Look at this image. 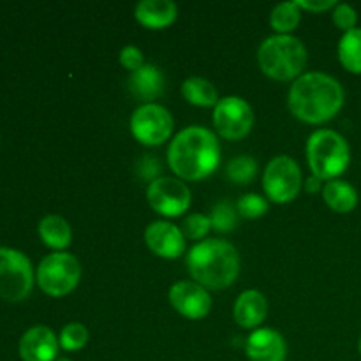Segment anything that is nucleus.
Listing matches in <instances>:
<instances>
[{
    "label": "nucleus",
    "instance_id": "f257e3e1",
    "mask_svg": "<svg viewBox=\"0 0 361 361\" xmlns=\"http://www.w3.org/2000/svg\"><path fill=\"white\" fill-rule=\"evenodd\" d=\"M168 164L176 178L183 182L208 178L221 164V145L217 136L207 127H185L169 143Z\"/></svg>",
    "mask_w": 361,
    "mask_h": 361
},
{
    "label": "nucleus",
    "instance_id": "f03ea898",
    "mask_svg": "<svg viewBox=\"0 0 361 361\" xmlns=\"http://www.w3.org/2000/svg\"><path fill=\"white\" fill-rule=\"evenodd\" d=\"M345 92L334 76L326 73H303L293 81L288 94L289 111L300 122L319 123L330 122L344 108Z\"/></svg>",
    "mask_w": 361,
    "mask_h": 361
},
{
    "label": "nucleus",
    "instance_id": "7ed1b4c3",
    "mask_svg": "<svg viewBox=\"0 0 361 361\" xmlns=\"http://www.w3.org/2000/svg\"><path fill=\"white\" fill-rule=\"evenodd\" d=\"M187 270L194 282L212 291L229 288L240 275V254L226 240L212 238L196 243L187 252Z\"/></svg>",
    "mask_w": 361,
    "mask_h": 361
},
{
    "label": "nucleus",
    "instance_id": "20e7f679",
    "mask_svg": "<svg viewBox=\"0 0 361 361\" xmlns=\"http://www.w3.org/2000/svg\"><path fill=\"white\" fill-rule=\"evenodd\" d=\"M309 60L305 44L295 35H270L257 49V63L264 76L275 81H295Z\"/></svg>",
    "mask_w": 361,
    "mask_h": 361
},
{
    "label": "nucleus",
    "instance_id": "39448f33",
    "mask_svg": "<svg viewBox=\"0 0 361 361\" xmlns=\"http://www.w3.org/2000/svg\"><path fill=\"white\" fill-rule=\"evenodd\" d=\"M305 154L312 175L323 182L337 180L351 164L348 141L342 134L331 129H319L310 134Z\"/></svg>",
    "mask_w": 361,
    "mask_h": 361
},
{
    "label": "nucleus",
    "instance_id": "423d86ee",
    "mask_svg": "<svg viewBox=\"0 0 361 361\" xmlns=\"http://www.w3.org/2000/svg\"><path fill=\"white\" fill-rule=\"evenodd\" d=\"M35 281L42 293L53 298H63L78 288L81 281V264L69 252L48 254L39 263Z\"/></svg>",
    "mask_w": 361,
    "mask_h": 361
},
{
    "label": "nucleus",
    "instance_id": "0eeeda50",
    "mask_svg": "<svg viewBox=\"0 0 361 361\" xmlns=\"http://www.w3.org/2000/svg\"><path fill=\"white\" fill-rule=\"evenodd\" d=\"M34 288V268L21 250L0 247V298L23 302Z\"/></svg>",
    "mask_w": 361,
    "mask_h": 361
},
{
    "label": "nucleus",
    "instance_id": "6e6552de",
    "mask_svg": "<svg viewBox=\"0 0 361 361\" xmlns=\"http://www.w3.org/2000/svg\"><path fill=\"white\" fill-rule=\"evenodd\" d=\"M303 178L298 162L289 155H277L263 173V190L268 201L277 204L291 203L302 190Z\"/></svg>",
    "mask_w": 361,
    "mask_h": 361
},
{
    "label": "nucleus",
    "instance_id": "1a4fd4ad",
    "mask_svg": "<svg viewBox=\"0 0 361 361\" xmlns=\"http://www.w3.org/2000/svg\"><path fill=\"white\" fill-rule=\"evenodd\" d=\"M175 120L168 108L157 102L141 104L130 116V133L145 147H161L171 137Z\"/></svg>",
    "mask_w": 361,
    "mask_h": 361
},
{
    "label": "nucleus",
    "instance_id": "9d476101",
    "mask_svg": "<svg viewBox=\"0 0 361 361\" xmlns=\"http://www.w3.org/2000/svg\"><path fill=\"white\" fill-rule=\"evenodd\" d=\"M147 200L152 210L166 219L182 217L192 203V192L176 176H159L148 183Z\"/></svg>",
    "mask_w": 361,
    "mask_h": 361
},
{
    "label": "nucleus",
    "instance_id": "9b49d317",
    "mask_svg": "<svg viewBox=\"0 0 361 361\" xmlns=\"http://www.w3.org/2000/svg\"><path fill=\"white\" fill-rule=\"evenodd\" d=\"M214 126L219 136L224 140H243L254 127L252 106L238 95H226L219 99L214 108Z\"/></svg>",
    "mask_w": 361,
    "mask_h": 361
},
{
    "label": "nucleus",
    "instance_id": "f8f14e48",
    "mask_svg": "<svg viewBox=\"0 0 361 361\" xmlns=\"http://www.w3.org/2000/svg\"><path fill=\"white\" fill-rule=\"evenodd\" d=\"M169 303L187 319H204L212 310V296L207 288L194 281H178L169 288Z\"/></svg>",
    "mask_w": 361,
    "mask_h": 361
},
{
    "label": "nucleus",
    "instance_id": "ddd939ff",
    "mask_svg": "<svg viewBox=\"0 0 361 361\" xmlns=\"http://www.w3.org/2000/svg\"><path fill=\"white\" fill-rule=\"evenodd\" d=\"M147 247L162 259H178L185 254V236L182 229L168 221H155L145 229Z\"/></svg>",
    "mask_w": 361,
    "mask_h": 361
},
{
    "label": "nucleus",
    "instance_id": "4468645a",
    "mask_svg": "<svg viewBox=\"0 0 361 361\" xmlns=\"http://www.w3.org/2000/svg\"><path fill=\"white\" fill-rule=\"evenodd\" d=\"M60 342L55 331L48 326L30 328L20 341V358L23 361H56Z\"/></svg>",
    "mask_w": 361,
    "mask_h": 361
},
{
    "label": "nucleus",
    "instance_id": "2eb2a0df",
    "mask_svg": "<svg viewBox=\"0 0 361 361\" xmlns=\"http://www.w3.org/2000/svg\"><path fill=\"white\" fill-rule=\"evenodd\" d=\"M245 355L250 361H286L288 344L274 328H257L247 337Z\"/></svg>",
    "mask_w": 361,
    "mask_h": 361
},
{
    "label": "nucleus",
    "instance_id": "dca6fc26",
    "mask_svg": "<svg viewBox=\"0 0 361 361\" xmlns=\"http://www.w3.org/2000/svg\"><path fill=\"white\" fill-rule=\"evenodd\" d=\"M268 316V300L257 289H247L236 298L233 317L236 324L245 330H257Z\"/></svg>",
    "mask_w": 361,
    "mask_h": 361
},
{
    "label": "nucleus",
    "instance_id": "f3484780",
    "mask_svg": "<svg viewBox=\"0 0 361 361\" xmlns=\"http://www.w3.org/2000/svg\"><path fill=\"white\" fill-rule=\"evenodd\" d=\"M178 7L173 0H143L134 7V18L150 30H162L175 23Z\"/></svg>",
    "mask_w": 361,
    "mask_h": 361
},
{
    "label": "nucleus",
    "instance_id": "a211bd4d",
    "mask_svg": "<svg viewBox=\"0 0 361 361\" xmlns=\"http://www.w3.org/2000/svg\"><path fill=\"white\" fill-rule=\"evenodd\" d=\"M164 74L154 63H145L141 69L130 73L129 90L136 99L143 101V104L155 102L164 92Z\"/></svg>",
    "mask_w": 361,
    "mask_h": 361
},
{
    "label": "nucleus",
    "instance_id": "6ab92c4d",
    "mask_svg": "<svg viewBox=\"0 0 361 361\" xmlns=\"http://www.w3.org/2000/svg\"><path fill=\"white\" fill-rule=\"evenodd\" d=\"M39 238L46 247L55 252H66L67 247L73 242V229L69 222L60 215H46L39 222Z\"/></svg>",
    "mask_w": 361,
    "mask_h": 361
},
{
    "label": "nucleus",
    "instance_id": "aec40b11",
    "mask_svg": "<svg viewBox=\"0 0 361 361\" xmlns=\"http://www.w3.org/2000/svg\"><path fill=\"white\" fill-rule=\"evenodd\" d=\"M323 200L337 214H351L358 207V190L345 180H331L324 183Z\"/></svg>",
    "mask_w": 361,
    "mask_h": 361
},
{
    "label": "nucleus",
    "instance_id": "412c9836",
    "mask_svg": "<svg viewBox=\"0 0 361 361\" xmlns=\"http://www.w3.org/2000/svg\"><path fill=\"white\" fill-rule=\"evenodd\" d=\"M182 95L189 104L197 108H210V106L215 108L219 102V92L215 85L201 76L187 78L182 83Z\"/></svg>",
    "mask_w": 361,
    "mask_h": 361
},
{
    "label": "nucleus",
    "instance_id": "4be33fe9",
    "mask_svg": "<svg viewBox=\"0 0 361 361\" xmlns=\"http://www.w3.org/2000/svg\"><path fill=\"white\" fill-rule=\"evenodd\" d=\"M338 60L351 74H361V28L345 32L338 41Z\"/></svg>",
    "mask_w": 361,
    "mask_h": 361
},
{
    "label": "nucleus",
    "instance_id": "5701e85b",
    "mask_svg": "<svg viewBox=\"0 0 361 361\" xmlns=\"http://www.w3.org/2000/svg\"><path fill=\"white\" fill-rule=\"evenodd\" d=\"M300 20H302V9L298 7L296 0L282 2L277 4L271 11L270 27L279 35H291V32L300 25Z\"/></svg>",
    "mask_w": 361,
    "mask_h": 361
},
{
    "label": "nucleus",
    "instance_id": "b1692460",
    "mask_svg": "<svg viewBox=\"0 0 361 361\" xmlns=\"http://www.w3.org/2000/svg\"><path fill=\"white\" fill-rule=\"evenodd\" d=\"M226 175H228L229 182L236 183V185H249L254 176L257 175V161L250 155H238L228 162Z\"/></svg>",
    "mask_w": 361,
    "mask_h": 361
},
{
    "label": "nucleus",
    "instance_id": "393cba45",
    "mask_svg": "<svg viewBox=\"0 0 361 361\" xmlns=\"http://www.w3.org/2000/svg\"><path fill=\"white\" fill-rule=\"evenodd\" d=\"M210 221L212 229L217 233H231L235 231L236 222H238V212L229 201H221L212 208Z\"/></svg>",
    "mask_w": 361,
    "mask_h": 361
},
{
    "label": "nucleus",
    "instance_id": "a878e982",
    "mask_svg": "<svg viewBox=\"0 0 361 361\" xmlns=\"http://www.w3.org/2000/svg\"><path fill=\"white\" fill-rule=\"evenodd\" d=\"M60 348L67 353H76L83 349L88 342V330L81 323H69L62 328L59 335Z\"/></svg>",
    "mask_w": 361,
    "mask_h": 361
},
{
    "label": "nucleus",
    "instance_id": "bb28decb",
    "mask_svg": "<svg viewBox=\"0 0 361 361\" xmlns=\"http://www.w3.org/2000/svg\"><path fill=\"white\" fill-rule=\"evenodd\" d=\"M236 212L243 219H259L268 212V200L261 194H243L236 203Z\"/></svg>",
    "mask_w": 361,
    "mask_h": 361
},
{
    "label": "nucleus",
    "instance_id": "cd10ccee",
    "mask_svg": "<svg viewBox=\"0 0 361 361\" xmlns=\"http://www.w3.org/2000/svg\"><path fill=\"white\" fill-rule=\"evenodd\" d=\"M182 233L185 238L189 240H201L203 242L207 238L208 233L212 231V221L210 215L204 214H190L183 219L182 222Z\"/></svg>",
    "mask_w": 361,
    "mask_h": 361
},
{
    "label": "nucleus",
    "instance_id": "c85d7f7f",
    "mask_svg": "<svg viewBox=\"0 0 361 361\" xmlns=\"http://www.w3.org/2000/svg\"><path fill=\"white\" fill-rule=\"evenodd\" d=\"M331 20H334L335 27L341 28L342 32H351L356 28L358 23V13L349 4H337L334 11H331Z\"/></svg>",
    "mask_w": 361,
    "mask_h": 361
},
{
    "label": "nucleus",
    "instance_id": "c756f323",
    "mask_svg": "<svg viewBox=\"0 0 361 361\" xmlns=\"http://www.w3.org/2000/svg\"><path fill=\"white\" fill-rule=\"evenodd\" d=\"M118 60H120V66H122L123 69L130 71V73H134V71L141 69V67L145 66L143 51H141L137 46H133V44L123 46V48L120 49Z\"/></svg>",
    "mask_w": 361,
    "mask_h": 361
},
{
    "label": "nucleus",
    "instance_id": "7c9ffc66",
    "mask_svg": "<svg viewBox=\"0 0 361 361\" xmlns=\"http://www.w3.org/2000/svg\"><path fill=\"white\" fill-rule=\"evenodd\" d=\"M298 7L302 11L309 13H324V11H334L338 2L335 0H296Z\"/></svg>",
    "mask_w": 361,
    "mask_h": 361
},
{
    "label": "nucleus",
    "instance_id": "2f4dec72",
    "mask_svg": "<svg viewBox=\"0 0 361 361\" xmlns=\"http://www.w3.org/2000/svg\"><path fill=\"white\" fill-rule=\"evenodd\" d=\"M323 180H319L317 176H310V178L305 180V190L309 194H317L323 190Z\"/></svg>",
    "mask_w": 361,
    "mask_h": 361
},
{
    "label": "nucleus",
    "instance_id": "473e14b6",
    "mask_svg": "<svg viewBox=\"0 0 361 361\" xmlns=\"http://www.w3.org/2000/svg\"><path fill=\"white\" fill-rule=\"evenodd\" d=\"M56 361H73V360H69V358H59Z\"/></svg>",
    "mask_w": 361,
    "mask_h": 361
},
{
    "label": "nucleus",
    "instance_id": "72a5a7b5",
    "mask_svg": "<svg viewBox=\"0 0 361 361\" xmlns=\"http://www.w3.org/2000/svg\"><path fill=\"white\" fill-rule=\"evenodd\" d=\"M358 351H360V355H361V337H360V342H358Z\"/></svg>",
    "mask_w": 361,
    "mask_h": 361
}]
</instances>
